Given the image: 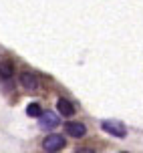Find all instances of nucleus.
<instances>
[{"instance_id":"f257e3e1","label":"nucleus","mask_w":143,"mask_h":153,"mask_svg":"<svg viewBox=\"0 0 143 153\" xmlns=\"http://www.w3.org/2000/svg\"><path fill=\"white\" fill-rule=\"evenodd\" d=\"M101 129L105 131V133H109V135H113V137H119L123 139L125 135H127V129H125V125H121L119 121H103L101 123Z\"/></svg>"},{"instance_id":"f03ea898","label":"nucleus","mask_w":143,"mask_h":153,"mask_svg":"<svg viewBox=\"0 0 143 153\" xmlns=\"http://www.w3.org/2000/svg\"><path fill=\"white\" fill-rule=\"evenodd\" d=\"M45 151L48 153H54V151H59V149H63L65 147V137L63 135H57V133H53V135H48V137L45 139Z\"/></svg>"},{"instance_id":"7ed1b4c3","label":"nucleus","mask_w":143,"mask_h":153,"mask_svg":"<svg viewBox=\"0 0 143 153\" xmlns=\"http://www.w3.org/2000/svg\"><path fill=\"white\" fill-rule=\"evenodd\" d=\"M20 85H22L26 91L32 93V91H36V89H38V79L32 75V73H26V71H24L22 75H20Z\"/></svg>"},{"instance_id":"20e7f679","label":"nucleus","mask_w":143,"mask_h":153,"mask_svg":"<svg viewBox=\"0 0 143 153\" xmlns=\"http://www.w3.org/2000/svg\"><path fill=\"white\" fill-rule=\"evenodd\" d=\"M65 129H67V133L71 135V137H85V135H87V127H85L83 123L71 121V123L65 125Z\"/></svg>"},{"instance_id":"39448f33","label":"nucleus","mask_w":143,"mask_h":153,"mask_svg":"<svg viewBox=\"0 0 143 153\" xmlns=\"http://www.w3.org/2000/svg\"><path fill=\"white\" fill-rule=\"evenodd\" d=\"M59 125V117L51 111H45V113L40 115V127L42 129H54Z\"/></svg>"},{"instance_id":"423d86ee","label":"nucleus","mask_w":143,"mask_h":153,"mask_svg":"<svg viewBox=\"0 0 143 153\" xmlns=\"http://www.w3.org/2000/svg\"><path fill=\"white\" fill-rule=\"evenodd\" d=\"M57 109H59V113L63 115V117H71V115L75 113L73 103H71V101H67V99H63V97L57 101Z\"/></svg>"},{"instance_id":"0eeeda50","label":"nucleus","mask_w":143,"mask_h":153,"mask_svg":"<svg viewBox=\"0 0 143 153\" xmlns=\"http://www.w3.org/2000/svg\"><path fill=\"white\" fill-rule=\"evenodd\" d=\"M0 79H2V81L12 79V67H10L8 62H0Z\"/></svg>"},{"instance_id":"6e6552de","label":"nucleus","mask_w":143,"mask_h":153,"mask_svg":"<svg viewBox=\"0 0 143 153\" xmlns=\"http://www.w3.org/2000/svg\"><path fill=\"white\" fill-rule=\"evenodd\" d=\"M26 115L28 117H40L42 115V109H40L38 103H30L28 107H26Z\"/></svg>"},{"instance_id":"1a4fd4ad","label":"nucleus","mask_w":143,"mask_h":153,"mask_svg":"<svg viewBox=\"0 0 143 153\" xmlns=\"http://www.w3.org/2000/svg\"><path fill=\"white\" fill-rule=\"evenodd\" d=\"M75 153H95V151H93V149H77Z\"/></svg>"},{"instance_id":"9d476101","label":"nucleus","mask_w":143,"mask_h":153,"mask_svg":"<svg viewBox=\"0 0 143 153\" xmlns=\"http://www.w3.org/2000/svg\"><path fill=\"white\" fill-rule=\"evenodd\" d=\"M121 153H125V151H121Z\"/></svg>"}]
</instances>
